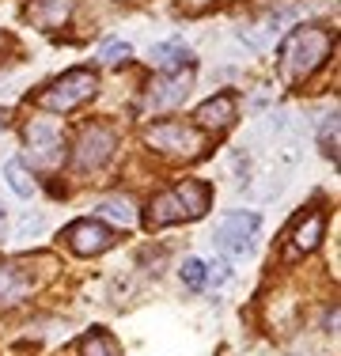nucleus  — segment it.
I'll use <instances>...</instances> for the list:
<instances>
[{"label": "nucleus", "instance_id": "1", "mask_svg": "<svg viewBox=\"0 0 341 356\" xmlns=\"http://www.w3.org/2000/svg\"><path fill=\"white\" fill-rule=\"evenodd\" d=\"M330 49H334V35H330L326 27H315V23L296 27L292 35H288V42L280 46V69H285V80L303 83L315 69H322V61L330 57Z\"/></svg>", "mask_w": 341, "mask_h": 356}, {"label": "nucleus", "instance_id": "2", "mask_svg": "<svg viewBox=\"0 0 341 356\" xmlns=\"http://www.w3.org/2000/svg\"><path fill=\"white\" fill-rule=\"evenodd\" d=\"M212 201V190L198 178H186L175 190H164L144 213L148 227H170V224H186V220H198Z\"/></svg>", "mask_w": 341, "mask_h": 356}, {"label": "nucleus", "instance_id": "3", "mask_svg": "<svg viewBox=\"0 0 341 356\" xmlns=\"http://www.w3.org/2000/svg\"><path fill=\"white\" fill-rule=\"evenodd\" d=\"M95 91H99V76L91 69H68L38 95V106L54 110V114H68V110L84 106L88 99H95Z\"/></svg>", "mask_w": 341, "mask_h": 356}, {"label": "nucleus", "instance_id": "4", "mask_svg": "<svg viewBox=\"0 0 341 356\" xmlns=\"http://www.w3.org/2000/svg\"><path fill=\"white\" fill-rule=\"evenodd\" d=\"M144 144H152L159 156H170V159H193L205 152V133L190 129L182 122H156L144 129Z\"/></svg>", "mask_w": 341, "mask_h": 356}, {"label": "nucleus", "instance_id": "5", "mask_svg": "<svg viewBox=\"0 0 341 356\" xmlns=\"http://www.w3.org/2000/svg\"><path fill=\"white\" fill-rule=\"evenodd\" d=\"M258 227H262L258 213H228L216 224V247L224 254H232V258H246L254 250Z\"/></svg>", "mask_w": 341, "mask_h": 356}, {"label": "nucleus", "instance_id": "6", "mask_svg": "<svg viewBox=\"0 0 341 356\" xmlns=\"http://www.w3.org/2000/svg\"><path fill=\"white\" fill-rule=\"evenodd\" d=\"M114 148H118V133L110 125H88L72 148V167L76 171H95L114 156Z\"/></svg>", "mask_w": 341, "mask_h": 356}, {"label": "nucleus", "instance_id": "7", "mask_svg": "<svg viewBox=\"0 0 341 356\" xmlns=\"http://www.w3.org/2000/svg\"><path fill=\"white\" fill-rule=\"evenodd\" d=\"M65 243L84 258H95V254L114 247V227H106L102 220H76L65 227Z\"/></svg>", "mask_w": 341, "mask_h": 356}, {"label": "nucleus", "instance_id": "8", "mask_svg": "<svg viewBox=\"0 0 341 356\" xmlns=\"http://www.w3.org/2000/svg\"><path fill=\"white\" fill-rule=\"evenodd\" d=\"M322 232H326V213L322 209H311L303 220H296V227L288 232V247H285V261H296L303 254H311L319 247Z\"/></svg>", "mask_w": 341, "mask_h": 356}, {"label": "nucleus", "instance_id": "9", "mask_svg": "<svg viewBox=\"0 0 341 356\" xmlns=\"http://www.w3.org/2000/svg\"><path fill=\"white\" fill-rule=\"evenodd\" d=\"M27 144H31V156L46 167L61 159V129L49 118H34L27 125Z\"/></svg>", "mask_w": 341, "mask_h": 356}, {"label": "nucleus", "instance_id": "10", "mask_svg": "<svg viewBox=\"0 0 341 356\" xmlns=\"http://www.w3.org/2000/svg\"><path fill=\"white\" fill-rule=\"evenodd\" d=\"M68 15H72V0H31V8H27V19L38 31L65 27Z\"/></svg>", "mask_w": 341, "mask_h": 356}, {"label": "nucleus", "instance_id": "11", "mask_svg": "<svg viewBox=\"0 0 341 356\" xmlns=\"http://www.w3.org/2000/svg\"><path fill=\"white\" fill-rule=\"evenodd\" d=\"M31 292V277L23 266H0V307H12V303L27 300Z\"/></svg>", "mask_w": 341, "mask_h": 356}, {"label": "nucleus", "instance_id": "12", "mask_svg": "<svg viewBox=\"0 0 341 356\" xmlns=\"http://www.w3.org/2000/svg\"><path fill=\"white\" fill-rule=\"evenodd\" d=\"M148 61L159 65V69H167V72H178V65H182V69L193 65V54H190V46H182L178 38H170V42H159V46L148 49Z\"/></svg>", "mask_w": 341, "mask_h": 356}, {"label": "nucleus", "instance_id": "13", "mask_svg": "<svg viewBox=\"0 0 341 356\" xmlns=\"http://www.w3.org/2000/svg\"><path fill=\"white\" fill-rule=\"evenodd\" d=\"M235 118V95H212L209 103L198 106V122L205 125V129H224L228 122Z\"/></svg>", "mask_w": 341, "mask_h": 356}, {"label": "nucleus", "instance_id": "14", "mask_svg": "<svg viewBox=\"0 0 341 356\" xmlns=\"http://www.w3.org/2000/svg\"><path fill=\"white\" fill-rule=\"evenodd\" d=\"M186 91H190V69L182 76H164V80L156 83V91H148V103L152 106H178L186 99Z\"/></svg>", "mask_w": 341, "mask_h": 356}, {"label": "nucleus", "instance_id": "15", "mask_svg": "<svg viewBox=\"0 0 341 356\" xmlns=\"http://www.w3.org/2000/svg\"><path fill=\"white\" fill-rule=\"evenodd\" d=\"M4 178H8V186H12L19 197H34V190H38V182H34V175L27 171L23 159H8V163H4Z\"/></svg>", "mask_w": 341, "mask_h": 356}, {"label": "nucleus", "instance_id": "16", "mask_svg": "<svg viewBox=\"0 0 341 356\" xmlns=\"http://www.w3.org/2000/svg\"><path fill=\"white\" fill-rule=\"evenodd\" d=\"M80 353H84V356H122L118 341L106 334V330H91V334L80 341Z\"/></svg>", "mask_w": 341, "mask_h": 356}, {"label": "nucleus", "instance_id": "17", "mask_svg": "<svg viewBox=\"0 0 341 356\" xmlns=\"http://www.w3.org/2000/svg\"><path fill=\"white\" fill-rule=\"evenodd\" d=\"M99 213H102V216H110V220H118L122 227H129L133 220H136L133 201H129V197H106V201L99 205Z\"/></svg>", "mask_w": 341, "mask_h": 356}, {"label": "nucleus", "instance_id": "18", "mask_svg": "<svg viewBox=\"0 0 341 356\" xmlns=\"http://www.w3.org/2000/svg\"><path fill=\"white\" fill-rule=\"evenodd\" d=\"M129 57H133V46H129V42H118V38L102 42V49H99V61L102 65H125Z\"/></svg>", "mask_w": 341, "mask_h": 356}, {"label": "nucleus", "instance_id": "19", "mask_svg": "<svg viewBox=\"0 0 341 356\" xmlns=\"http://www.w3.org/2000/svg\"><path fill=\"white\" fill-rule=\"evenodd\" d=\"M178 277H182L186 288H193V292H198V288H205V261L201 258H186L182 266H178Z\"/></svg>", "mask_w": 341, "mask_h": 356}, {"label": "nucleus", "instance_id": "20", "mask_svg": "<svg viewBox=\"0 0 341 356\" xmlns=\"http://www.w3.org/2000/svg\"><path fill=\"white\" fill-rule=\"evenodd\" d=\"M228 277H232L228 261H209V266H205V284H220V281H228Z\"/></svg>", "mask_w": 341, "mask_h": 356}, {"label": "nucleus", "instance_id": "21", "mask_svg": "<svg viewBox=\"0 0 341 356\" xmlns=\"http://www.w3.org/2000/svg\"><path fill=\"white\" fill-rule=\"evenodd\" d=\"M212 0H178V8H182V12H190V15H198V12H205V8H209Z\"/></svg>", "mask_w": 341, "mask_h": 356}, {"label": "nucleus", "instance_id": "22", "mask_svg": "<svg viewBox=\"0 0 341 356\" xmlns=\"http://www.w3.org/2000/svg\"><path fill=\"white\" fill-rule=\"evenodd\" d=\"M0 46H12V38H8V35H0Z\"/></svg>", "mask_w": 341, "mask_h": 356}]
</instances>
